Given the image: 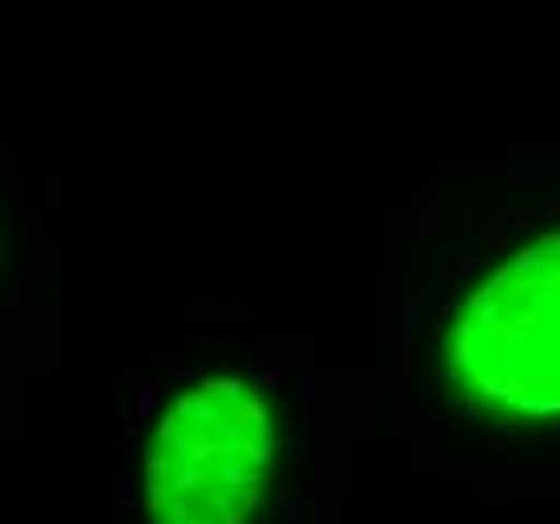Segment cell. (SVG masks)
Listing matches in <instances>:
<instances>
[{"mask_svg":"<svg viewBox=\"0 0 560 524\" xmlns=\"http://www.w3.org/2000/svg\"><path fill=\"white\" fill-rule=\"evenodd\" d=\"M282 452L279 411L262 387L214 375L182 392L153 428L141 473L150 524H250Z\"/></svg>","mask_w":560,"mask_h":524,"instance_id":"2","label":"cell"},{"mask_svg":"<svg viewBox=\"0 0 560 524\" xmlns=\"http://www.w3.org/2000/svg\"><path fill=\"white\" fill-rule=\"evenodd\" d=\"M444 380L488 420H560V234H540L471 287L440 343Z\"/></svg>","mask_w":560,"mask_h":524,"instance_id":"1","label":"cell"}]
</instances>
